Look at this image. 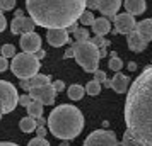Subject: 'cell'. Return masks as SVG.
<instances>
[{"label":"cell","instance_id":"1","mask_svg":"<svg viewBox=\"0 0 152 146\" xmlns=\"http://www.w3.org/2000/svg\"><path fill=\"white\" fill-rule=\"evenodd\" d=\"M126 134L138 146H152V65L135 78L125 102Z\"/></svg>","mask_w":152,"mask_h":146},{"label":"cell","instance_id":"2","mask_svg":"<svg viewBox=\"0 0 152 146\" xmlns=\"http://www.w3.org/2000/svg\"><path fill=\"white\" fill-rule=\"evenodd\" d=\"M29 17L36 26L46 29H67L86 10L84 0H26Z\"/></svg>","mask_w":152,"mask_h":146},{"label":"cell","instance_id":"3","mask_svg":"<svg viewBox=\"0 0 152 146\" xmlns=\"http://www.w3.org/2000/svg\"><path fill=\"white\" fill-rule=\"evenodd\" d=\"M48 131L58 139L70 141L77 138L84 129V116L75 105H58L50 112L46 119Z\"/></svg>","mask_w":152,"mask_h":146},{"label":"cell","instance_id":"4","mask_svg":"<svg viewBox=\"0 0 152 146\" xmlns=\"http://www.w3.org/2000/svg\"><path fill=\"white\" fill-rule=\"evenodd\" d=\"M74 49V58L75 61L82 66L87 73H94L99 68V49L91 41H75L72 44Z\"/></svg>","mask_w":152,"mask_h":146},{"label":"cell","instance_id":"5","mask_svg":"<svg viewBox=\"0 0 152 146\" xmlns=\"http://www.w3.org/2000/svg\"><path fill=\"white\" fill-rule=\"evenodd\" d=\"M12 65H10V70L15 77L19 80H28V78L34 77L36 73L39 71V60L36 58L34 55L31 53H19V55L12 56Z\"/></svg>","mask_w":152,"mask_h":146},{"label":"cell","instance_id":"6","mask_svg":"<svg viewBox=\"0 0 152 146\" xmlns=\"http://www.w3.org/2000/svg\"><path fill=\"white\" fill-rule=\"evenodd\" d=\"M19 105L17 88L10 82L0 80V114H9Z\"/></svg>","mask_w":152,"mask_h":146},{"label":"cell","instance_id":"7","mask_svg":"<svg viewBox=\"0 0 152 146\" xmlns=\"http://www.w3.org/2000/svg\"><path fill=\"white\" fill-rule=\"evenodd\" d=\"M84 146H121L118 143L116 134L113 131H106V129H97L92 131L86 138Z\"/></svg>","mask_w":152,"mask_h":146},{"label":"cell","instance_id":"8","mask_svg":"<svg viewBox=\"0 0 152 146\" xmlns=\"http://www.w3.org/2000/svg\"><path fill=\"white\" fill-rule=\"evenodd\" d=\"M28 92H29V97L33 100H38L43 105H51L55 102V97H56V92L51 83H45L41 87H33Z\"/></svg>","mask_w":152,"mask_h":146},{"label":"cell","instance_id":"9","mask_svg":"<svg viewBox=\"0 0 152 146\" xmlns=\"http://www.w3.org/2000/svg\"><path fill=\"white\" fill-rule=\"evenodd\" d=\"M115 21V32L113 34H128L132 31H135V17L130 14H120L113 17Z\"/></svg>","mask_w":152,"mask_h":146},{"label":"cell","instance_id":"10","mask_svg":"<svg viewBox=\"0 0 152 146\" xmlns=\"http://www.w3.org/2000/svg\"><path fill=\"white\" fill-rule=\"evenodd\" d=\"M21 48L24 53H31V55H34L36 51H39L41 49V37L36 34L34 31L33 32H26V34L21 36Z\"/></svg>","mask_w":152,"mask_h":146},{"label":"cell","instance_id":"11","mask_svg":"<svg viewBox=\"0 0 152 146\" xmlns=\"http://www.w3.org/2000/svg\"><path fill=\"white\" fill-rule=\"evenodd\" d=\"M34 27L36 24L31 17H15L10 24V32L12 34H26V32H33Z\"/></svg>","mask_w":152,"mask_h":146},{"label":"cell","instance_id":"12","mask_svg":"<svg viewBox=\"0 0 152 146\" xmlns=\"http://www.w3.org/2000/svg\"><path fill=\"white\" fill-rule=\"evenodd\" d=\"M120 7H121V0H97V10L106 19H113Z\"/></svg>","mask_w":152,"mask_h":146},{"label":"cell","instance_id":"13","mask_svg":"<svg viewBox=\"0 0 152 146\" xmlns=\"http://www.w3.org/2000/svg\"><path fill=\"white\" fill-rule=\"evenodd\" d=\"M46 39L51 46H63L65 42H69V32H67V29H48V32H46Z\"/></svg>","mask_w":152,"mask_h":146},{"label":"cell","instance_id":"14","mask_svg":"<svg viewBox=\"0 0 152 146\" xmlns=\"http://www.w3.org/2000/svg\"><path fill=\"white\" fill-rule=\"evenodd\" d=\"M128 85H130V78L126 75H121V73H116L113 77V80H110V87L116 93H125L128 90Z\"/></svg>","mask_w":152,"mask_h":146},{"label":"cell","instance_id":"15","mask_svg":"<svg viewBox=\"0 0 152 146\" xmlns=\"http://www.w3.org/2000/svg\"><path fill=\"white\" fill-rule=\"evenodd\" d=\"M135 32H137L145 42L152 41V19H145L135 24Z\"/></svg>","mask_w":152,"mask_h":146},{"label":"cell","instance_id":"16","mask_svg":"<svg viewBox=\"0 0 152 146\" xmlns=\"http://www.w3.org/2000/svg\"><path fill=\"white\" fill-rule=\"evenodd\" d=\"M45 83H50V77L48 75H39V73H36L34 77L28 78V80H21V83L19 87H22L24 90H29V88H33V87H41Z\"/></svg>","mask_w":152,"mask_h":146},{"label":"cell","instance_id":"17","mask_svg":"<svg viewBox=\"0 0 152 146\" xmlns=\"http://www.w3.org/2000/svg\"><path fill=\"white\" fill-rule=\"evenodd\" d=\"M126 44H128V48L130 51H135V53H142L145 48H147V42L140 37V36L135 32V31H132L128 32V39H126Z\"/></svg>","mask_w":152,"mask_h":146},{"label":"cell","instance_id":"18","mask_svg":"<svg viewBox=\"0 0 152 146\" xmlns=\"http://www.w3.org/2000/svg\"><path fill=\"white\" fill-rule=\"evenodd\" d=\"M92 32L96 36H106L108 32H111V22L106 17H97L92 22Z\"/></svg>","mask_w":152,"mask_h":146},{"label":"cell","instance_id":"19","mask_svg":"<svg viewBox=\"0 0 152 146\" xmlns=\"http://www.w3.org/2000/svg\"><path fill=\"white\" fill-rule=\"evenodd\" d=\"M125 9H126V14L130 15H140L145 12V0H125Z\"/></svg>","mask_w":152,"mask_h":146},{"label":"cell","instance_id":"20","mask_svg":"<svg viewBox=\"0 0 152 146\" xmlns=\"http://www.w3.org/2000/svg\"><path fill=\"white\" fill-rule=\"evenodd\" d=\"M69 97L70 100H80V99L84 97V93H86V90H84V87L82 85H79V83H74V85H70L69 87Z\"/></svg>","mask_w":152,"mask_h":146},{"label":"cell","instance_id":"21","mask_svg":"<svg viewBox=\"0 0 152 146\" xmlns=\"http://www.w3.org/2000/svg\"><path fill=\"white\" fill-rule=\"evenodd\" d=\"M28 114H29V117H41L43 116V104H39L38 100H33L31 104L28 105Z\"/></svg>","mask_w":152,"mask_h":146},{"label":"cell","instance_id":"22","mask_svg":"<svg viewBox=\"0 0 152 146\" xmlns=\"http://www.w3.org/2000/svg\"><path fill=\"white\" fill-rule=\"evenodd\" d=\"M19 127H21L22 132H33L36 129V121L33 117H24V119H21Z\"/></svg>","mask_w":152,"mask_h":146},{"label":"cell","instance_id":"23","mask_svg":"<svg viewBox=\"0 0 152 146\" xmlns=\"http://www.w3.org/2000/svg\"><path fill=\"white\" fill-rule=\"evenodd\" d=\"M84 90H86V93H89V95H99V92H101V83L96 82V80H91L89 83L84 87Z\"/></svg>","mask_w":152,"mask_h":146},{"label":"cell","instance_id":"24","mask_svg":"<svg viewBox=\"0 0 152 146\" xmlns=\"http://www.w3.org/2000/svg\"><path fill=\"white\" fill-rule=\"evenodd\" d=\"M121 66H123V61L118 58V55L113 51L111 53V60H110V70H113V71H121Z\"/></svg>","mask_w":152,"mask_h":146},{"label":"cell","instance_id":"25","mask_svg":"<svg viewBox=\"0 0 152 146\" xmlns=\"http://www.w3.org/2000/svg\"><path fill=\"white\" fill-rule=\"evenodd\" d=\"M94 14L91 12V10H84L82 14H80V17H79V21H80V24H84V26H92V22H94Z\"/></svg>","mask_w":152,"mask_h":146},{"label":"cell","instance_id":"26","mask_svg":"<svg viewBox=\"0 0 152 146\" xmlns=\"http://www.w3.org/2000/svg\"><path fill=\"white\" fill-rule=\"evenodd\" d=\"M74 36H75V41H89L91 39L89 31L84 29V27H77L75 31H74Z\"/></svg>","mask_w":152,"mask_h":146},{"label":"cell","instance_id":"27","mask_svg":"<svg viewBox=\"0 0 152 146\" xmlns=\"http://www.w3.org/2000/svg\"><path fill=\"white\" fill-rule=\"evenodd\" d=\"M94 80H96V82H99L101 85H106V87H110V80H108V77H106V73H104L103 70L97 68L96 71H94Z\"/></svg>","mask_w":152,"mask_h":146},{"label":"cell","instance_id":"28","mask_svg":"<svg viewBox=\"0 0 152 146\" xmlns=\"http://www.w3.org/2000/svg\"><path fill=\"white\" fill-rule=\"evenodd\" d=\"M89 41L92 42V44H94V46H96L97 49H106L108 46H110V42L104 41L103 36H94V37H92V39H89Z\"/></svg>","mask_w":152,"mask_h":146},{"label":"cell","instance_id":"29","mask_svg":"<svg viewBox=\"0 0 152 146\" xmlns=\"http://www.w3.org/2000/svg\"><path fill=\"white\" fill-rule=\"evenodd\" d=\"M14 55H15V46H12V44H4L2 46V56L4 58H12Z\"/></svg>","mask_w":152,"mask_h":146},{"label":"cell","instance_id":"30","mask_svg":"<svg viewBox=\"0 0 152 146\" xmlns=\"http://www.w3.org/2000/svg\"><path fill=\"white\" fill-rule=\"evenodd\" d=\"M15 7V0H0V10H12Z\"/></svg>","mask_w":152,"mask_h":146},{"label":"cell","instance_id":"31","mask_svg":"<svg viewBox=\"0 0 152 146\" xmlns=\"http://www.w3.org/2000/svg\"><path fill=\"white\" fill-rule=\"evenodd\" d=\"M28 146H50V143L46 141V138H39V136H36L34 139L29 141Z\"/></svg>","mask_w":152,"mask_h":146},{"label":"cell","instance_id":"32","mask_svg":"<svg viewBox=\"0 0 152 146\" xmlns=\"http://www.w3.org/2000/svg\"><path fill=\"white\" fill-rule=\"evenodd\" d=\"M31 102H33V99L29 97V93H24V95L19 97V105H22V107H28Z\"/></svg>","mask_w":152,"mask_h":146},{"label":"cell","instance_id":"33","mask_svg":"<svg viewBox=\"0 0 152 146\" xmlns=\"http://www.w3.org/2000/svg\"><path fill=\"white\" fill-rule=\"evenodd\" d=\"M121 146H138V145L130 138V136H128V134H126V132H125L123 134V141H121Z\"/></svg>","mask_w":152,"mask_h":146},{"label":"cell","instance_id":"34","mask_svg":"<svg viewBox=\"0 0 152 146\" xmlns=\"http://www.w3.org/2000/svg\"><path fill=\"white\" fill-rule=\"evenodd\" d=\"M53 88H55L56 93H58V92H63L65 90V83H63L62 80H55V82H53Z\"/></svg>","mask_w":152,"mask_h":146},{"label":"cell","instance_id":"35","mask_svg":"<svg viewBox=\"0 0 152 146\" xmlns=\"http://www.w3.org/2000/svg\"><path fill=\"white\" fill-rule=\"evenodd\" d=\"M5 27H7V19H5L4 12L0 10V32H4V31H5Z\"/></svg>","mask_w":152,"mask_h":146},{"label":"cell","instance_id":"36","mask_svg":"<svg viewBox=\"0 0 152 146\" xmlns=\"http://www.w3.org/2000/svg\"><path fill=\"white\" fill-rule=\"evenodd\" d=\"M84 5L89 10H94V9H97V0H84Z\"/></svg>","mask_w":152,"mask_h":146},{"label":"cell","instance_id":"37","mask_svg":"<svg viewBox=\"0 0 152 146\" xmlns=\"http://www.w3.org/2000/svg\"><path fill=\"white\" fill-rule=\"evenodd\" d=\"M7 68H9V60L4 58V56H0V71H5Z\"/></svg>","mask_w":152,"mask_h":146},{"label":"cell","instance_id":"38","mask_svg":"<svg viewBox=\"0 0 152 146\" xmlns=\"http://www.w3.org/2000/svg\"><path fill=\"white\" fill-rule=\"evenodd\" d=\"M34 131H36V134H38L39 138H45V136H46V132H48V129H45L43 126H38Z\"/></svg>","mask_w":152,"mask_h":146},{"label":"cell","instance_id":"39","mask_svg":"<svg viewBox=\"0 0 152 146\" xmlns=\"http://www.w3.org/2000/svg\"><path fill=\"white\" fill-rule=\"evenodd\" d=\"M34 121H36V127H38V126H45L46 124V119H43V116L41 117H36Z\"/></svg>","mask_w":152,"mask_h":146},{"label":"cell","instance_id":"40","mask_svg":"<svg viewBox=\"0 0 152 146\" xmlns=\"http://www.w3.org/2000/svg\"><path fill=\"white\" fill-rule=\"evenodd\" d=\"M63 56H65V60H67V58H74V49H72V46L65 51V55H63Z\"/></svg>","mask_w":152,"mask_h":146},{"label":"cell","instance_id":"41","mask_svg":"<svg viewBox=\"0 0 152 146\" xmlns=\"http://www.w3.org/2000/svg\"><path fill=\"white\" fill-rule=\"evenodd\" d=\"M77 29V22H74V24H70L69 27H67V32H74Z\"/></svg>","mask_w":152,"mask_h":146},{"label":"cell","instance_id":"42","mask_svg":"<svg viewBox=\"0 0 152 146\" xmlns=\"http://www.w3.org/2000/svg\"><path fill=\"white\" fill-rule=\"evenodd\" d=\"M45 55H46V53H45L43 49H39V51H36V53H34V56H36V58H38V60H39V58H43V56H45Z\"/></svg>","mask_w":152,"mask_h":146},{"label":"cell","instance_id":"43","mask_svg":"<svg viewBox=\"0 0 152 146\" xmlns=\"http://www.w3.org/2000/svg\"><path fill=\"white\" fill-rule=\"evenodd\" d=\"M135 68H137V65H135L133 61H132V63H128V70H130V71H133Z\"/></svg>","mask_w":152,"mask_h":146},{"label":"cell","instance_id":"44","mask_svg":"<svg viewBox=\"0 0 152 146\" xmlns=\"http://www.w3.org/2000/svg\"><path fill=\"white\" fill-rule=\"evenodd\" d=\"M0 146H19V145H15V143H0Z\"/></svg>","mask_w":152,"mask_h":146},{"label":"cell","instance_id":"45","mask_svg":"<svg viewBox=\"0 0 152 146\" xmlns=\"http://www.w3.org/2000/svg\"><path fill=\"white\" fill-rule=\"evenodd\" d=\"M15 17H22V10H17L15 12Z\"/></svg>","mask_w":152,"mask_h":146},{"label":"cell","instance_id":"46","mask_svg":"<svg viewBox=\"0 0 152 146\" xmlns=\"http://www.w3.org/2000/svg\"><path fill=\"white\" fill-rule=\"evenodd\" d=\"M60 146H69V141H63V143H62Z\"/></svg>","mask_w":152,"mask_h":146},{"label":"cell","instance_id":"47","mask_svg":"<svg viewBox=\"0 0 152 146\" xmlns=\"http://www.w3.org/2000/svg\"><path fill=\"white\" fill-rule=\"evenodd\" d=\"M0 119H2V114H0Z\"/></svg>","mask_w":152,"mask_h":146}]
</instances>
